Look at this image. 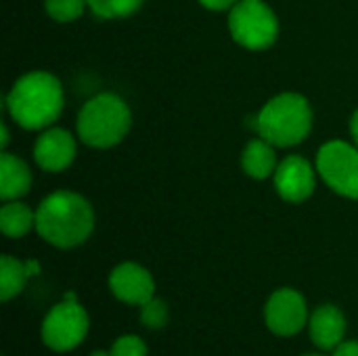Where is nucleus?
Instances as JSON below:
<instances>
[{
  "instance_id": "nucleus-3",
  "label": "nucleus",
  "mask_w": 358,
  "mask_h": 356,
  "mask_svg": "<svg viewBox=\"0 0 358 356\" xmlns=\"http://www.w3.org/2000/svg\"><path fill=\"white\" fill-rule=\"evenodd\" d=\"M254 128L275 147L300 145L313 130L310 103L298 92H283L260 109L254 118Z\"/></svg>"
},
{
  "instance_id": "nucleus-5",
  "label": "nucleus",
  "mask_w": 358,
  "mask_h": 356,
  "mask_svg": "<svg viewBox=\"0 0 358 356\" xmlns=\"http://www.w3.org/2000/svg\"><path fill=\"white\" fill-rule=\"evenodd\" d=\"M229 29L248 50H266L279 36V19L262 0H239L229 15Z\"/></svg>"
},
{
  "instance_id": "nucleus-18",
  "label": "nucleus",
  "mask_w": 358,
  "mask_h": 356,
  "mask_svg": "<svg viewBox=\"0 0 358 356\" xmlns=\"http://www.w3.org/2000/svg\"><path fill=\"white\" fill-rule=\"evenodd\" d=\"M88 0H44L46 15L57 23H71L82 17Z\"/></svg>"
},
{
  "instance_id": "nucleus-21",
  "label": "nucleus",
  "mask_w": 358,
  "mask_h": 356,
  "mask_svg": "<svg viewBox=\"0 0 358 356\" xmlns=\"http://www.w3.org/2000/svg\"><path fill=\"white\" fill-rule=\"evenodd\" d=\"M201 2V6H206V8H210V10H231L239 0H199Z\"/></svg>"
},
{
  "instance_id": "nucleus-8",
  "label": "nucleus",
  "mask_w": 358,
  "mask_h": 356,
  "mask_svg": "<svg viewBox=\"0 0 358 356\" xmlns=\"http://www.w3.org/2000/svg\"><path fill=\"white\" fill-rule=\"evenodd\" d=\"M308 319V311H306V302L302 298V294H298L296 290H279L275 292L264 308V321L268 325V329L277 336L289 338L296 336Z\"/></svg>"
},
{
  "instance_id": "nucleus-20",
  "label": "nucleus",
  "mask_w": 358,
  "mask_h": 356,
  "mask_svg": "<svg viewBox=\"0 0 358 356\" xmlns=\"http://www.w3.org/2000/svg\"><path fill=\"white\" fill-rule=\"evenodd\" d=\"M111 356H147V346L138 336H124L111 346Z\"/></svg>"
},
{
  "instance_id": "nucleus-2",
  "label": "nucleus",
  "mask_w": 358,
  "mask_h": 356,
  "mask_svg": "<svg viewBox=\"0 0 358 356\" xmlns=\"http://www.w3.org/2000/svg\"><path fill=\"white\" fill-rule=\"evenodd\" d=\"M4 107L21 128H46L63 111V86L48 71H29L13 84Z\"/></svg>"
},
{
  "instance_id": "nucleus-11",
  "label": "nucleus",
  "mask_w": 358,
  "mask_h": 356,
  "mask_svg": "<svg viewBox=\"0 0 358 356\" xmlns=\"http://www.w3.org/2000/svg\"><path fill=\"white\" fill-rule=\"evenodd\" d=\"M36 164L46 172H63L76 157V141L63 128L44 130L34 145Z\"/></svg>"
},
{
  "instance_id": "nucleus-24",
  "label": "nucleus",
  "mask_w": 358,
  "mask_h": 356,
  "mask_svg": "<svg viewBox=\"0 0 358 356\" xmlns=\"http://www.w3.org/2000/svg\"><path fill=\"white\" fill-rule=\"evenodd\" d=\"M8 128H6V124L2 122V136H0V145H2V149H6V145H8Z\"/></svg>"
},
{
  "instance_id": "nucleus-25",
  "label": "nucleus",
  "mask_w": 358,
  "mask_h": 356,
  "mask_svg": "<svg viewBox=\"0 0 358 356\" xmlns=\"http://www.w3.org/2000/svg\"><path fill=\"white\" fill-rule=\"evenodd\" d=\"M90 356H111V353H103V350H94Z\"/></svg>"
},
{
  "instance_id": "nucleus-16",
  "label": "nucleus",
  "mask_w": 358,
  "mask_h": 356,
  "mask_svg": "<svg viewBox=\"0 0 358 356\" xmlns=\"http://www.w3.org/2000/svg\"><path fill=\"white\" fill-rule=\"evenodd\" d=\"M36 227V212H31L29 206L13 199L6 201L0 210V229L6 237L19 239L27 235Z\"/></svg>"
},
{
  "instance_id": "nucleus-10",
  "label": "nucleus",
  "mask_w": 358,
  "mask_h": 356,
  "mask_svg": "<svg viewBox=\"0 0 358 356\" xmlns=\"http://www.w3.org/2000/svg\"><path fill=\"white\" fill-rule=\"evenodd\" d=\"M109 287L113 296L126 304H136L143 306L153 298L155 292V281L147 269H143L136 262H124L113 269L109 277Z\"/></svg>"
},
{
  "instance_id": "nucleus-23",
  "label": "nucleus",
  "mask_w": 358,
  "mask_h": 356,
  "mask_svg": "<svg viewBox=\"0 0 358 356\" xmlns=\"http://www.w3.org/2000/svg\"><path fill=\"white\" fill-rule=\"evenodd\" d=\"M350 132H352V138H355V145L358 147V109L355 111L352 120H350Z\"/></svg>"
},
{
  "instance_id": "nucleus-12",
  "label": "nucleus",
  "mask_w": 358,
  "mask_h": 356,
  "mask_svg": "<svg viewBox=\"0 0 358 356\" xmlns=\"http://www.w3.org/2000/svg\"><path fill=\"white\" fill-rule=\"evenodd\" d=\"M346 334V319L340 308L336 306H321L310 317V338L323 350H334L342 344Z\"/></svg>"
},
{
  "instance_id": "nucleus-1",
  "label": "nucleus",
  "mask_w": 358,
  "mask_h": 356,
  "mask_svg": "<svg viewBox=\"0 0 358 356\" xmlns=\"http://www.w3.org/2000/svg\"><path fill=\"white\" fill-rule=\"evenodd\" d=\"M94 229V212L86 197L57 191L42 199L36 210L38 235L55 248L67 250L84 243Z\"/></svg>"
},
{
  "instance_id": "nucleus-7",
  "label": "nucleus",
  "mask_w": 358,
  "mask_h": 356,
  "mask_svg": "<svg viewBox=\"0 0 358 356\" xmlns=\"http://www.w3.org/2000/svg\"><path fill=\"white\" fill-rule=\"evenodd\" d=\"M317 170L331 191L358 199V147L346 141H329L317 155Z\"/></svg>"
},
{
  "instance_id": "nucleus-13",
  "label": "nucleus",
  "mask_w": 358,
  "mask_h": 356,
  "mask_svg": "<svg viewBox=\"0 0 358 356\" xmlns=\"http://www.w3.org/2000/svg\"><path fill=\"white\" fill-rule=\"evenodd\" d=\"M31 187V172L23 159L2 151L0 155V197L13 201L23 197Z\"/></svg>"
},
{
  "instance_id": "nucleus-6",
  "label": "nucleus",
  "mask_w": 358,
  "mask_h": 356,
  "mask_svg": "<svg viewBox=\"0 0 358 356\" xmlns=\"http://www.w3.org/2000/svg\"><path fill=\"white\" fill-rule=\"evenodd\" d=\"M88 334V313L78 304L76 294H65L42 323V340L50 350L67 353L82 344Z\"/></svg>"
},
{
  "instance_id": "nucleus-4",
  "label": "nucleus",
  "mask_w": 358,
  "mask_h": 356,
  "mask_svg": "<svg viewBox=\"0 0 358 356\" xmlns=\"http://www.w3.org/2000/svg\"><path fill=\"white\" fill-rule=\"evenodd\" d=\"M132 126V113L126 101L113 92L92 97L78 115V136L94 149H109L124 141Z\"/></svg>"
},
{
  "instance_id": "nucleus-14",
  "label": "nucleus",
  "mask_w": 358,
  "mask_h": 356,
  "mask_svg": "<svg viewBox=\"0 0 358 356\" xmlns=\"http://www.w3.org/2000/svg\"><path fill=\"white\" fill-rule=\"evenodd\" d=\"M38 273H40V264L36 260L21 262L13 256H2L0 258V300L8 302L10 298L21 294L27 279Z\"/></svg>"
},
{
  "instance_id": "nucleus-15",
  "label": "nucleus",
  "mask_w": 358,
  "mask_h": 356,
  "mask_svg": "<svg viewBox=\"0 0 358 356\" xmlns=\"http://www.w3.org/2000/svg\"><path fill=\"white\" fill-rule=\"evenodd\" d=\"M241 166L243 172L256 180H264L271 174H275L277 170V155H275V145H271L268 141L254 138L248 143V147L243 149V157H241Z\"/></svg>"
},
{
  "instance_id": "nucleus-17",
  "label": "nucleus",
  "mask_w": 358,
  "mask_h": 356,
  "mask_svg": "<svg viewBox=\"0 0 358 356\" xmlns=\"http://www.w3.org/2000/svg\"><path fill=\"white\" fill-rule=\"evenodd\" d=\"M145 0H88L90 10L99 19H124L134 15Z\"/></svg>"
},
{
  "instance_id": "nucleus-22",
  "label": "nucleus",
  "mask_w": 358,
  "mask_h": 356,
  "mask_svg": "<svg viewBox=\"0 0 358 356\" xmlns=\"http://www.w3.org/2000/svg\"><path fill=\"white\" fill-rule=\"evenodd\" d=\"M334 356H358V342H342L334 348Z\"/></svg>"
},
{
  "instance_id": "nucleus-26",
  "label": "nucleus",
  "mask_w": 358,
  "mask_h": 356,
  "mask_svg": "<svg viewBox=\"0 0 358 356\" xmlns=\"http://www.w3.org/2000/svg\"><path fill=\"white\" fill-rule=\"evenodd\" d=\"M306 356H319V355H306Z\"/></svg>"
},
{
  "instance_id": "nucleus-19",
  "label": "nucleus",
  "mask_w": 358,
  "mask_h": 356,
  "mask_svg": "<svg viewBox=\"0 0 358 356\" xmlns=\"http://www.w3.org/2000/svg\"><path fill=\"white\" fill-rule=\"evenodd\" d=\"M141 321L149 329H162L168 323V308L162 300L151 298L141 306Z\"/></svg>"
},
{
  "instance_id": "nucleus-9",
  "label": "nucleus",
  "mask_w": 358,
  "mask_h": 356,
  "mask_svg": "<svg viewBox=\"0 0 358 356\" xmlns=\"http://www.w3.org/2000/svg\"><path fill=\"white\" fill-rule=\"evenodd\" d=\"M317 176L313 166L300 157V155H289L285 157L277 170H275V187L277 193L289 201V204H302L315 193Z\"/></svg>"
}]
</instances>
